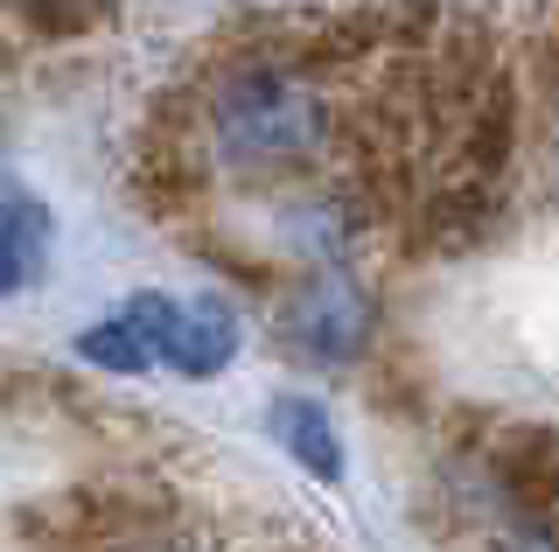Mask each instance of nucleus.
<instances>
[{"label": "nucleus", "mask_w": 559, "mask_h": 552, "mask_svg": "<svg viewBox=\"0 0 559 552\" xmlns=\"http://www.w3.org/2000/svg\"><path fill=\"white\" fill-rule=\"evenodd\" d=\"M266 427H273V441L287 447V455L301 461L308 476H322V482H336V476H343V441H336V420H329V412L314 406V399H301V392L273 399Z\"/></svg>", "instance_id": "nucleus-4"}, {"label": "nucleus", "mask_w": 559, "mask_h": 552, "mask_svg": "<svg viewBox=\"0 0 559 552\" xmlns=\"http://www.w3.org/2000/svg\"><path fill=\"white\" fill-rule=\"evenodd\" d=\"M280 343H287L301 364H357L371 350V329H378V301L357 273L343 266H314L280 295V315H273Z\"/></svg>", "instance_id": "nucleus-2"}, {"label": "nucleus", "mask_w": 559, "mask_h": 552, "mask_svg": "<svg viewBox=\"0 0 559 552\" xmlns=\"http://www.w3.org/2000/svg\"><path fill=\"white\" fill-rule=\"evenodd\" d=\"M119 315L147 336L154 364L182 371V377H217L238 357V315L217 295L203 301H168V295H133Z\"/></svg>", "instance_id": "nucleus-3"}, {"label": "nucleus", "mask_w": 559, "mask_h": 552, "mask_svg": "<svg viewBox=\"0 0 559 552\" xmlns=\"http://www.w3.org/2000/svg\"><path fill=\"white\" fill-rule=\"evenodd\" d=\"M210 154L245 182H287L329 161L343 141V106L329 84L287 57H238L217 63L203 92Z\"/></svg>", "instance_id": "nucleus-1"}, {"label": "nucleus", "mask_w": 559, "mask_h": 552, "mask_svg": "<svg viewBox=\"0 0 559 552\" xmlns=\"http://www.w3.org/2000/svg\"><path fill=\"white\" fill-rule=\"evenodd\" d=\"M0 238L14 245L22 266H43V252H49V211H43V203H28V196H8V203H0Z\"/></svg>", "instance_id": "nucleus-7"}, {"label": "nucleus", "mask_w": 559, "mask_h": 552, "mask_svg": "<svg viewBox=\"0 0 559 552\" xmlns=\"http://www.w3.org/2000/svg\"><path fill=\"white\" fill-rule=\"evenodd\" d=\"M105 552H182V545H168V539H127V545H105Z\"/></svg>", "instance_id": "nucleus-9"}, {"label": "nucleus", "mask_w": 559, "mask_h": 552, "mask_svg": "<svg viewBox=\"0 0 559 552\" xmlns=\"http://www.w3.org/2000/svg\"><path fill=\"white\" fill-rule=\"evenodd\" d=\"M78 357H84V364H98V371H112V377H140V371L154 364L147 336H140L127 315H112V322H92V329L78 336Z\"/></svg>", "instance_id": "nucleus-5"}, {"label": "nucleus", "mask_w": 559, "mask_h": 552, "mask_svg": "<svg viewBox=\"0 0 559 552\" xmlns=\"http://www.w3.org/2000/svg\"><path fill=\"white\" fill-rule=\"evenodd\" d=\"M14 8L28 14L35 36H84L112 14V0H14Z\"/></svg>", "instance_id": "nucleus-6"}, {"label": "nucleus", "mask_w": 559, "mask_h": 552, "mask_svg": "<svg viewBox=\"0 0 559 552\" xmlns=\"http://www.w3.org/2000/svg\"><path fill=\"white\" fill-rule=\"evenodd\" d=\"M22 280H28V266L14 259V245H8V238H0V295H14Z\"/></svg>", "instance_id": "nucleus-8"}]
</instances>
